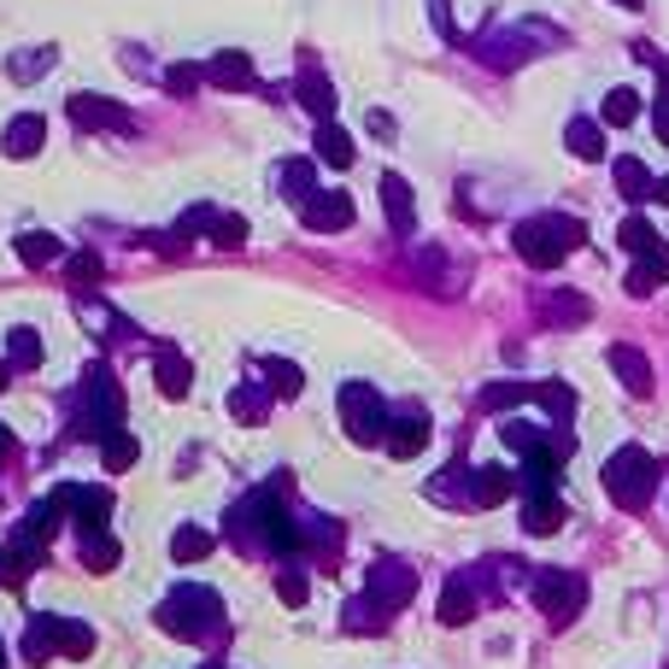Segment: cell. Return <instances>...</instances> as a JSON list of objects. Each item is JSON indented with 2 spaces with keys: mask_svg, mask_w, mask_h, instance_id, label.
Segmentation results:
<instances>
[{
  "mask_svg": "<svg viewBox=\"0 0 669 669\" xmlns=\"http://www.w3.org/2000/svg\"><path fill=\"white\" fill-rule=\"evenodd\" d=\"M517 253L529 258L534 270H552L558 258H570L581 241H588V224L581 217H564V212H546V217H522L517 224Z\"/></svg>",
  "mask_w": 669,
  "mask_h": 669,
  "instance_id": "obj_1",
  "label": "cell"
},
{
  "mask_svg": "<svg viewBox=\"0 0 669 669\" xmlns=\"http://www.w3.org/2000/svg\"><path fill=\"white\" fill-rule=\"evenodd\" d=\"M658 458L646 446H622V453L605 458V493L622 505V512H646L652 493H658Z\"/></svg>",
  "mask_w": 669,
  "mask_h": 669,
  "instance_id": "obj_2",
  "label": "cell"
},
{
  "mask_svg": "<svg viewBox=\"0 0 669 669\" xmlns=\"http://www.w3.org/2000/svg\"><path fill=\"white\" fill-rule=\"evenodd\" d=\"M217 617H224V605H217L212 588H177L165 605H159V629L182 634V640H206Z\"/></svg>",
  "mask_w": 669,
  "mask_h": 669,
  "instance_id": "obj_3",
  "label": "cell"
},
{
  "mask_svg": "<svg viewBox=\"0 0 669 669\" xmlns=\"http://www.w3.org/2000/svg\"><path fill=\"white\" fill-rule=\"evenodd\" d=\"M341 424L358 446H376V441H388V424H394V417L382 412V400H376L365 382H346L341 388Z\"/></svg>",
  "mask_w": 669,
  "mask_h": 669,
  "instance_id": "obj_4",
  "label": "cell"
},
{
  "mask_svg": "<svg viewBox=\"0 0 669 669\" xmlns=\"http://www.w3.org/2000/svg\"><path fill=\"white\" fill-rule=\"evenodd\" d=\"M534 605H541L546 617L564 629V622L588 605V581H581L576 570H541V576H534Z\"/></svg>",
  "mask_w": 669,
  "mask_h": 669,
  "instance_id": "obj_5",
  "label": "cell"
},
{
  "mask_svg": "<svg viewBox=\"0 0 669 669\" xmlns=\"http://www.w3.org/2000/svg\"><path fill=\"white\" fill-rule=\"evenodd\" d=\"M118 417H124V394H118V382H112V370L106 365H94L89 370V412H83V434H118Z\"/></svg>",
  "mask_w": 669,
  "mask_h": 669,
  "instance_id": "obj_6",
  "label": "cell"
},
{
  "mask_svg": "<svg viewBox=\"0 0 669 669\" xmlns=\"http://www.w3.org/2000/svg\"><path fill=\"white\" fill-rule=\"evenodd\" d=\"M412 593H417V576L405 570V564H376L370 570V605L376 610H400Z\"/></svg>",
  "mask_w": 669,
  "mask_h": 669,
  "instance_id": "obj_7",
  "label": "cell"
},
{
  "mask_svg": "<svg viewBox=\"0 0 669 669\" xmlns=\"http://www.w3.org/2000/svg\"><path fill=\"white\" fill-rule=\"evenodd\" d=\"M424 446H429V412H417V405H412V412H400L394 424H388V453H394V458H417Z\"/></svg>",
  "mask_w": 669,
  "mask_h": 669,
  "instance_id": "obj_8",
  "label": "cell"
},
{
  "mask_svg": "<svg viewBox=\"0 0 669 669\" xmlns=\"http://www.w3.org/2000/svg\"><path fill=\"white\" fill-rule=\"evenodd\" d=\"M71 118H77V129H129V112L100 94H71Z\"/></svg>",
  "mask_w": 669,
  "mask_h": 669,
  "instance_id": "obj_9",
  "label": "cell"
},
{
  "mask_svg": "<svg viewBox=\"0 0 669 669\" xmlns=\"http://www.w3.org/2000/svg\"><path fill=\"white\" fill-rule=\"evenodd\" d=\"M610 370L622 376V388H629L634 400H646L652 394V365H646V353H640V346H610Z\"/></svg>",
  "mask_w": 669,
  "mask_h": 669,
  "instance_id": "obj_10",
  "label": "cell"
},
{
  "mask_svg": "<svg viewBox=\"0 0 669 669\" xmlns=\"http://www.w3.org/2000/svg\"><path fill=\"white\" fill-rule=\"evenodd\" d=\"M382 206H388V229H394V236H412V229H417L412 188H405V177H394V171L382 177Z\"/></svg>",
  "mask_w": 669,
  "mask_h": 669,
  "instance_id": "obj_11",
  "label": "cell"
},
{
  "mask_svg": "<svg viewBox=\"0 0 669 669\" xmlns=\"http://www.w3.org/2000/svg\"><path fill=\"white\" fill-rule=\"evenodd\" d=\"M71 517H77V534H106L112 493H106V488H77V505H71Z\"/></svg>",
  "mask_w": 669,
  "mask_h": 669,
  "instance_id": "obj_12",
  "label": "cell"
},
{
  "mask_svg": "<svg viewBox=\"0 0 669 669\" xmlns=\"http://www.w3.org/2000/svg\"><path fill=\"white\" fill-rule=\"evenodd\" d=\"M305 224L329 229V236H335V229H346V224H353V194H341V188H335V194H317L312 206H305Z\"/></svg>",
  "mask_w": 669,
  "mask_h": 669,
  "instance_id": "obj_13",
  "label": "cell"
},
{
  "mask_svg": "<svg viewBox=\"0 0 669 669\" xmlns=\"http://www.w3.org/2000/svg\"><path fill=\"white\" fill-rule=\"evenodd\" d=\"M522 529L529 534H558L564 529V500L558 493H529V500H522Z\"/></svg>",
  "mask_w": 669,
  "mask_h": 669,
  "instance_id": "obj_14",
  "label": "cell"
},
{
  "mask_svg": "<svg viewBox=\"0 0 669 669\" xmlns=\"http://www.w3.org/2000/svg\"><path fill=\"white\" fill-rule=\"evenodd\" d=\"M294 94H300V106H305V112H312V118H317V124H324V118H329V112H335V83L324 77V71H300V83H294Z\"/></svg>",
  "mask_w": 669,
  "mask_h": 669,
  "instance_id": "obj_15",
  "label": "cell"
},
{
  "mask_svg": "<svg viewBox=\"0 0 669 669\" xmlns=\"http://www.w3.org/2000/svg\"><path fill=\"white\" fill-rule=\"evenodd\" d=\"M512 488H517V476L505 464H488V470L470 476V505H500V500H512Z\"/></svg>",
  "mask_w": 669,
  "mask_h": 669,
  "instance_id": "obj_16",
  "label": "cell"
},
{
  "mask_svg": "<svg viewBox=\"0 0 669 669\" xmlns=\"http://www.w3.org/2000/svg\"><path fill=\"white\" fill-rule=\"evenodd\" d=\"M353 136H346V129L341 124H335V118H324V124H317V159H324V165L329 171H346V165H353Z\"/></svg>",
  "mask_w": 669,
  "mask_h": 669,
  "instance_id": "obj_17",
  "label": "cell"
},
{
  "mask_svg": "<svg viewBox=\"0 0 669 669\" xmlns=\"http://www.w3.org/2000/svg\"><path fill=\"white\" fill-rule=\"evenodd\" d=\"M617 241L629 247V253H640V258H664V253H669V247L658 241V229H652V224H646V217H640V212H629V217H622Z\"/></svg>",
  "mask_w": 669,
  "mask_h": 669,
  "instance_id": "obj_18",
  "label": "cell"
},
{
  "mask_svg": "<svg viewBox=\"0 0 669 669\" xmlns=\"http://www.w3.org/2000/svg\"><path fill=\"white\" fill-rule=\"evenodd\" d=\"M41 141H48V124H41L36 112L12 118V129H7V153H12V159H30V153H41Z\"/></svg>",
  "mask_w": 669,
  "mask_h": 669,
  "instance_id": "obj_19",
  "label": "cell"
},
{
  "mask_svg": "<svg viewBox=\"0 0 669 669\" xmlns=\"http://www.w3.org/2000/svg\"><path fill=\"white\" fill-rule=\"evenodd\" d=\"M60 622H65V617H36L30 634H24V658H30V664H48L53 652H60Z\"/></svg>",
  "mask_w": 669,
  "mask_h": 669,
  "instance_id": "obj_20",
  "label": "cell"
},
{
  "mask_svg": "<svg viewBox=\"0 0 669 669\" xmlns=\"http://www.w3.org/2000/svg\"><path fill=\"white\" fill-rule=\"evenodd\" d=\"M206 77L224 83V89H258V77H253V65H247V53H217Z\"/></svg>",
  "mask_w": 669,
  "mask_h": 669,
  "instance_id": "obj_21",
  "label": "cell"
},
{
  "mask_svg": "<svg viewBox=\"0 0 669 669\" xmlns=\"http://www.w3.org/2000/svg\"><path fill=\"white\" fill-rule=\"evenodd\" d=\"M564 148L581 153V159H605V129L593 118H570V129H564Z\"/></svg>",
  "mask_w": 669,
  "mask_h": 669,
  "instance_id": "obj_22",
  "label": "cell"
},
{
  "mask_svg": "<svg viewBox=\"0 0 669 669\" xmlns=\"http://www.w3.org/2000/svg\"><path fill=\"white\" fill-rule=\"evenodd\" d=\"M652 188H658V182H652V171L640 165V159H617V194H622V200H634V206H640Z\"/></svg>",
  "mask_w": 669,
  "mask_h": 669,
  "instance_id": "obj_23",
  "label": "cell"
},
{
  "mask_svg": "<svg viewBox=\"0 0 669 669\" xmlns=\"http://www.w3.org/2000/svg\"><path fill=\"white\" fill-rule=\"evenodd\" d=\"M188 382H194V365H188V358H177V353L159 358V394H165V400H182Z\"/></svg>",
  "mask_w": 669,
  "mask_h": 669,
  "instance_id": "obj_24",
  "label": "cell"
},
{
  "mask_svg": "<svg viewBox=\"0 0 669 669\" xmlns=\"http://www.w3.org/2000/svg\"><path fill=\"white\" fill-rule=\"evenodd\" d=\"M476 617V593L464 588V581H446V593H441V622L446 629H458V622H470Z\"/></svg>",
  "mask_w": 669,
  "mask_h": 669,
  "instance_id": "obj_25",
  "label": "cell"
},
{
  "mask_svg": "<svg viewBox=\"0 0 669 669\" xmlns=\"http://www.w3.org/2000/svg\"><path fill=\"white\" fill-rule=\"evenodd\" d=\"M312 177H317L312 159H288V165H282V194H288V200H305V206H312V200H317Z\"/></svg>",
  "mask_w": 669,
  "mask_h": 669,
  "instance_id": "obj_26",
  "label": "cell"
},
{
  "mask_svg": "<svg viewBox=\"0 0 669 669\" xmlns=\"http://www.w3.org/2000/svg\"><path fill=\"white\" fill-rule=\"evenodd\" d=\"M669 282V253L664 258H640V265L629 270V294H652V288Z\"/></svg>",
  "mask_w": 669,
  "mask_h": 669,
  "instance_id": "obj_27",
  "label": "cell"
},
{
  "mask_svg": "<svg viewBox=\"0 0 669 669\" xmlns=\"http://www.w3.org/2000/svg\"><path fill=\"white\" fill-rule=\"evenodd\" d=\"M83 564H89L94 576H106L112 564H118V541H112V534H83Z\"/></svg>",
  "mask_w": 669,
  "mask_h": 669,
  "instance_id": "obj_28",
  "label": "cell"
},
{
  "mask_svg": "<svg viewBox=\"0 0 669 669\" xmlns=\"http://www.w3.org/2000/svg\"><path fill=\"white\" fill-rule=\"evenodd\" d=\"M100 458H106V470H129V464L141 458V446H136V434H106V441H100Z\"/></svg>",
  "mask_w": 669,
  "mask_h": 669,
  "instance_id": "obj_29",
  "label": "cell"
},
{
  "mask_svg": "<svg viewBox=\"0 0 669 669\" xmlns=\"http://www.w3.org/2000/svg\"><path fill=\"white\" fill-rule=\"evenodd\" d=\"M634 118H640V94H634V89H610V94H605V124L629 129Z\"/></svg>",
  "mask_w": 669,
  "mask_h": 669,
  "instance_id": "obj_30",
  "label": "cell"
},
{
  "mask_svg": "<svg viewBox=\"0 0 669 669\" xmlns=\"http://www.w3.org/2000/svg\"><path fill=\"white\" fill-rule=\"evenodd\" d=\"M18 258H24V265H53V258H60V241L41 236V229H30V236H18Z\"/></svg>",
  "mask_w": 669,
  "mask_h": 669,
  "instance_id": "obj_31",
  "label": "cell"
},
{
  "mask_svg": "<svg viewBox=\"0 0 669 669\" xmlns=\"http://www.w3.org/2000/svg\"><path fill=\"white\" fill-rule=\"evenodd\" d=\"M171 552H177L182 564H200L212 552V534L206 529H177V534H171Z\"/></svg>",
  "mask_w": 669,
  "mask_h": 669,
  "instance_id": "obj_32",
  "label": "cell"
},
{
  "mask_svg": "<svg viewBox=\"0 0 669 669\" xmlns=\"http://www.w3.org/2000/svg\"><path fill=\"white\" fill-rule=\"evenodd\" d=\"M7 365H41V335L36 329H12L7 335Z\"/></svg>",
  "mask_w": 669,
  "mask_h": 669,
  "instance_id": "obj_33",
  "label": "cell"
},
{
  "mask_svg": "<svg viewBox=\"0 0 669 669\" xmlns=\"http://www.w3.org/2000/svg\"><path fill=\"white\" fill-rule=\"evenodd\" d=\"M60 652H65V658H89V652H94L89 622H60Z\"/></svg>",
  "mask_w": 669,
  "mask_h": 669,
  "instance_id": "obj_34",
  "label": "cell"
},
{
  "mask_svg": "<svg viewBox=\"0 0 669 669\" xmlns=\"http://www.w3.org/2000/svg\"><path fill=\"white\" fill-rule=\"evenodd\" d=\"M534 400H541L546 412L558 417V424H564V417L576 412V394H570V388H564V382H541V388H534Z\"/></svg>",
  "mask_w": 669,
  "mask_h": 669,
  "instance_id": "obj_35",
  "label": "cell"
},
{
  "mask_svg": "<svg viewBox=\"0 0 669 669\" xmlns=\"http://www.w3.org/2000/svg\"><path fill=\"white\" fill-rule=\"evenodd\" d=\"M517 400H534V388L529 382H500V388H488V394H482L488 412H505V405H517Z\"/></svg>",
  "mask_w": 669,
  "mask_h": 669,
  "instance_id": "obj_36",
  "label": "cell"
},
{
  "mask_svg": "<svg viewBox=\"0 0 669 669\" xmlns=\"http://www.w3.org/2000/svg\"><path fill=\"white\" fill-rule=\"evenodd\" d=\"M546 317H552V324H588V300H581V294H558L546 305Z\"/></svg>",
  "mask_w": 669,
  "mask_h": 669,
  "instance_id": "obj_37",
  "label": "cell"
},
{
  "mask_svg": "<svg viewBox=\"0 0 669 669\" xmlns=\"http://www.w3.org/2000/svg\"><path fill=\"white\" fill-rule=\"evenodd\" d=\"M265 376H270V388H276V394H282V400H294V394H300V370L288 365V358H270V365H265Z\"/></svg>",
  "mask_w": 669,
  "mask_h": 669,
  "instance_id": "obj_38",
  "label": "cell"
},
{
  "mask_svg": "<svg viewBox=\"0 0 669 669\" xmlns=\"http://www.w3.org/2000/svg\"><path fill=\"white\" fill-rule=\"evenodd\" d=\"M276 593H282V605H305V593H312V588H305L300 570H288L282 581H276Z\"/></svg>",
  "mask_w": 669,
  "mask_h": 669,
  "instance_id": "obj_39",
  "label": "cell"
},
{
  "mask_svg": "<svg viewBox=\"0 0 669 669\" xmlns=\"http://www.w3.org/2000/svg\"><path fill=\"white\" fill-rule=\"evenodd\" d=\"M71 276H77V282H94V276H100V258H94V253H77V258H71Z\"/></svg>",
  "mask_w": 669,
  "mask_h": 669,
  "instance_id": "obj_40",
  "label": "cell"
},
{
  "mask_svg": "<svg viewBox=\"0 0 669 669\" xmlns=\"http://www.w3.org/2000/svg\"><path fill=\"white\" fill-rule=\"evenodd\" d=\"M652 129H658V141L669 148V94L658 100V112H652Z\"/></svg>",
  "mask_w": 669,
  "mask_h": 669,
  "instance_id": "obj_41",
  "label": "cell"
},
{
  "mask_svg": "<svg viewBox=\"0 0 669 669\" xmlns=\"http://www.w3.org/2000/svg\"><path fill=\"white\" fill-rule=\"evenodd\" d=\"M165 83H171V89H194V65H177Z\"/></svg>",
  "mask_w": 669,
  "mask_h": 669,
  "instance_id": "obj_42",
  "label": "cell"
},
{
  "mask_svg": "<svg viewBox=\"0 0 669 669\" xmlns=\"http://www.w3.org/2000/svg\"><path fill=\"white\" fill-rule=\"evenodd\" d=\"M236 417H247V424H253V417H258V394H236Z\"/></svg>",
  "mask_w": 669,
  "mask_h": 669,
  "instance_id": "obj_43",
  "label": "cell"
},
{
  "mask_svg": "<svg viewBox=\"0 0 669 669\" xmlns=\"http://www.w3.org/2000/svg\"><path fill=\"white\" fill-rule=\"evenodd\" d=\"M652 200H664V206H669V177H664L658 188H652Z\"/></svg>",
  "mask_w": 669,
  "mask_h": 669,
  "instance_id": "obj_44",
  "label": "cell"
},
{
  "mask_svg": "<svg viewBox=\"0 0 669 669\" xmlns=\"http://www.w3.org/2000/svg\"><path fill=\"white\" fill-rule=\"evenodd\" d=\"M658 77H664V94H669V60H664V65H658Z\"/></svg>",
  "mask_w": 669,
  "mask_h": 669,
  "instance_id": "obj_45",
  "label": "cell"
},
{
  "mask_svg": "<svg viewBox=\"0 0 669 669\" xmlns=\"http://www.w3.org/2000/svg\"><path fill=\"white\" fill-rule=\"evenodd\" d=\"M617 7H629V12H634V7H646V0H617Z\"/></svg>",
  "mask_w": 669,
  "mask_h": 669,
  "instance_id": "obj_46",
  "label": "cell"
},
{
  "mask_svg": "<svg viewBox=\"0 0 669 669\" xmlns=\"http://www.w3.org/2000/svg\"><path fill=\"white\" fill-rule=\"evenodd\" d=\"M7 446H12V434H7V429H0V453H7Z\"/></svg>",
  "mask_w": 669,
  "mask_h": 669,
  "instance_id": "obj_47",
  "label": "cell"
},
{
  "mask_svg": "<svg viewBox=\"0 0 669 669\" xmlns=\"http://www.w3.org/2000/svg\"><path fill=\"white\" fill-rule=\"evenodd\" d=\"M7 376H12V365H0V388H7Z\"/></svg>",
  "mask_w": 669,
  "mask_h": 669,
  "instance_id": "obj_48",
  "label": "cell"
},
{
  "mask_svg": "<svg viewBox=\"0 0 669 669\" xmlns=\"http://www.w3.org/2000/svg\"><path fill=\"white\" fill-rule=\"evenodd\" d=\"M0 669H7V652H0Z\"/></svg>",
  "mask_w": 669,
  "mask_h": 669,
  "instance_id": "obj_49",
  "label": "cell"
}]
</instances>
